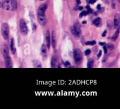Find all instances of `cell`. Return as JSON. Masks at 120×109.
Masks as SVG:
<instances>
[{"label": "cell", "instance_id": "cell-5", "mask_svg": "<svg viewBox=\"0 0 120 109\" xmlns=\"http://www.w3.org/2000/svg\"><path fill=\"white\" fill-rule=\"evenodd\" d=\"M1 52L4 58L9 56V48H8V46L7 43H3V44L1 45Z\"/></svg>", "mask_w": 120, "mask_h": 109}, {"label": "cell", "instance_id": "cell-7", "mask_svg": "<svg viewBox=\"0 0 120 109\" xmlns=\"http://www.w3.org/2000/svg\"><path fill=\"white\" fill-rule=\"evenodd\" d=\"M38 22L39 23V24L43 26H45L46 25L47 19L45 15H38Z\"/></svg>", "mask_w": 120, "mask_h": 109}, {"label": "cell", "instance_id": "cell-28", "mask_svg": "<svg viewBox=\"0 0 120 109\" xmlns=\"http://www.w3.org/2000/svg\"><path fill=\"white\" fill-rule=\"evenodd\" d=\"M106 34H107V30H105L104 32H103V34H102V36H103V37H105V36H106Z\"/></svg>", "mask_w": 120, "mask_h": 109}, {"label": "cell", "instance_id": "cell-39", "mask_svg": "<svg viewBox=\"0 0 120 109\" xmlns=\"http://www.w3.org/2000/svg\"><path fill=\"white\" fill-rule=\"evenodd\" d=\"M87 1H89V0H87Z\"/></svg>", "mask_w": 120, "mask_h": 109}, {"label": "cell", "instance_id": "cell-23", "mask_svg": "<svg viewBox=\"0 0 120 109\" xmlns=\"http://www.w3.org/2000/svg\"><path fill=\"white\" fill-rule=\"evenodd\" d=\"M87 14H88L87 12L86 11H84L82 12H81L80 14L79 17L80 18H82V17H83V16H85V15H87Z\"/></svg>", "mask_w": 120, "mask_h": 109}, {"label": "cell", "instance_id": "cell-38", "mask_svg": "<svg viewBox=\"0 0 120 109\" xmlns=\"http://www.w3.org/2000/svg\"><path fill=\"white\" fill-rule=\"evenodd\" d=\"M41 1H43V0H41Z\"/></svg>", "mask_w": 120, "mask_h": 109}, {"label": "cell", "instance_id": "cell-6", "mask_svg": "<svg viewBox=\"0 0 120 109\" xmlns=\"http://www.w3.org/2000/svg\"><path fill=\"white\" fill-rule=\"evenodd\" d=\"M47 7L48 6H47L46 4H43L41 5L38 9V15H45V11L47 9Z\"/></svg>", "mask_w": 120, "mask_h": 109}, {"label": "cell", "instance_id": "cell-25", "mask_svg": "<svg viewBox=\"0 0 120 109\" xmlns=\"http://www.w3.org/2000/svg\"><path fill=\"white\" fill-rule=\"evenodd\" d=\"M103 46H103V49H104V53H105L106 54L107 53V48L106 45H105V44H104Z\"/></svg>", "mask_w": 120, "mask_h": 109}, {"label": "cell", "instance_id": "cell-33", "mask_svg": "<svg viewBox=\"0 0 120 109\" xmlns=\"http://www.w3.org/2000/svg\"><path fill=\"white\" fill-rule=\"evenodd\" d=\"M97 9H100V8H101V5H100V4H98V5H97Z\"/></svg>", "mask_w": 120, "mask_h": 109}, {"label": "cell", "instance_id": "cell-22", "mask_svg": "<svg viewBox=\"0 0 120 109\" xmlns=\"http://www.w3.org/2000/svg\"><path fill=\"white\" fill-rule=\"evenodd\" d=\"M96 43V42L95 41H87L86 42V45H94Z\"/></svg>", "mask_w": 120, "mask_h": 109}, {"label": "cell", "instance_id": "cell-32", "mask_svg": "<svg viewBox=\"0 0 120 109\" xmlns=\"http://www.w3.org/2000/svg\"><path fill=\"white\" fill-rule=\"evenodd\" d=\"M76 2H77V4H80L81 3L80 0H76Z\"/></svg>", "mask_w": 120, "mask_h": 109}, {"label": "cell", "instance_id": "cell-36", "mask_svg": "<svg viewBox=\"0 0 120 109\" xmlns=\"http://www.w3.org/2000/svg\"><path fill=\"white\" fill-rule=\"evenodd\" d=\"M2 1H0V8H1V7H2Z\"/></svg>", "mask_w": 120, "mask_h": 109}, {"label": "cell", "instance_id": "cell-16", "mask_svg": "<svg viewBox=\"0 0 120 109\" xmlns=\"http://www.w3.org/2000/svg\"><path fill=\"white\" fill-rule=\"evenodd\" d=\"M92 22L94 25H95L97 26H98L101 24V20L100 18H97L94 19Z\"/></svg>", "mask_w": 120, "mask_h": 109}, {"label": "cell", "instance_id": "cell-12", "mask_svg": "<svg viewBox=\"0 0 120 109\" xmlns=\"http://www.w3.org/2000/svg\"><path fill=\"white\" fill-rule=\"evenodd\" d=\"M10 49L11 51L12 55H14L16 52V48L15 46V42H14V39L12 38L11 39V42H10Z\"/></svg>", "mask_w": 120, "mask_h": 109}, {"label": "cell", "instance_id": "cell-30", "mask_svg": "<svg viewBox=\"0 0 120 109\" xmlns=\"http://www.w3.org/2000/svg\"><path fill=\"white\" fill-rule=\"evenodd\" d=\"M32 27H33V30H36V24H35V23H33Z\"/></svg>", "mask_w": 120, "mask_h": 109}, {"label": "cell", "instance_id": "cell-21", "mask_svg": "<svg viewBox=\"0 0 120 109\" xmlns=\"http://www.w3.org/2000/svg\"><path fill=\"white\" fill-rule=\"evenodd\" d=\"M106 46H107V48H108L109 49H110V50H113L114 48V45L111 43H108V44Z\"/></svg>", "mask_w": 120, "mask_h": 109}, {"label": "cell", "instance_id": "cell-24", "mask_svg": "<svg viewBox=\"0 0 120 109\" xmlns=\"http://www.w3.org/2000/svg\"><path fill=\"white\" fill-rule=\"evenodd\" d=\"M90 53H91V50L89 49H87V50H86L85 52H84V53H85V55H86V56H87V55H90Z\"/></svg>", "mask_w": 120, "mask_h": 109}, {"label": "cell", "instance_id": "cell-18", "mask_svg": "<svg viewBox=\"0 0 120 109\" xmlns=\"http://www.w3.org/2000/svg\"><path fill=\"white\" fill-rule=\"evenodd\" d=\"M119 33H120V27H118V28H117V31H116V32L115 33L114 35L112 36V38H111L112 41H115L117 38H118V36H119Z\"/></svg>", "mask_w": 120, "mask_h": 109}, {"label": "cell", "instance_id": "cell-31", "mask_svg": "<svg viewBox=\"0 0 120 109\" xmlns=\"http://www.w3.org/2000/svg\"><path fill=\"white\" fill-rule=\"evenodd\" d=\"M112 8H113V9H115V8H116V4H112Z\"/></svg>", "mask_w": 120, "mask_h": 109}, {"label": "cell", "instance_id": "cell-8", "mask_svg": "<svg viewBox=\"0 0 120 109\" xmlns=\"http://www.w3.org/2000/svg\"><path fill=\"white\" fill-rule=\"evenodd\" d=\"M4 9L5 10L9 11L11 9V0H4L2 1V5Z\"/></svg>", "mask_w": 120, "mask_h": 109}, {"label": "cell", "instance_id": "cell-14", "mask_svg": "<svg viewBox=\"0 0 120 109\" xmlns=\"http://www.w3.org/2000/svg\"><path fill=\"white\" fill-rule=\"evenodd\" d=\"M11 10L14 11L16 10L18 8L17 0H11Z\"/></svg>", "mask_w": 120, "mask_h": 109}, {"label": "cell", "instance_id": "cell-26", "mask_svg": "<svg viewBox=\"0 0 120 109\" xmlns=\"http://www.w3.org/2000/svg\"><path fill=\"white\" fill-rule=\"evenodd\" d=\"M70 63H69L68 61L64 62V66H65V67H69V66H70Z\"/></svg>", "mask_w": 120, "mask_h": 109}, {"label": "cell", "instance_id": "cell-1", "mask_svg": "<svg viewBox=\"0 0 120 109\" xmlns=\"http://www.w3.org/2000/svg\"><path fill=\"white\" fill-rule=\"evenodd\" d=\"M1 34L3 38L5 40H8L9 35V28L8 23L4 22L1 25Z\"/></svg>", "mask_w": 120, "mask_h": 109}, {"label": "cell", "instance_id": "cell-29", "mask_svg": "<svg viewBox=\"0 0 120 109\" xmlns=\"http://www.w3.org/2000/svg\"><path fill=\"white\" fill-rule=\"evenodd\" d=\"M101 55H102L101 50H100L99 53H98V55H97V57H98V58H99V57H100L101 56Z\"/></svg>", "mask_w": 120, "mask_h": 109}, {"label": "cell", "instance_id": "cell-4", "mask_svg": "<svg viewBox=\"0 0 120 109\" xmlns=\"http://www.w3.org/2000/svg\"><path fill=\"white\" fill-rule=\"evenodd\" d=\"M72 34L75 37H79L81 35V27L79 23H76L71 28Z\"/></svg>", "mask_w": 120, "mask_h": 109}, {"label": "cell", "instance_id": "cell-2", "mask_svg": "<svg viewBox=\"0 0 120 109\" xmlns=\"http://www.w3.org/2000/svg\"><path fill=\"white\" fill-rule=\"evenodd\" d=\"M74 58L76 64H80L83 60V55L82 51L79 48H76L74 50Z\"/></svg>", "mask_w": 120, "mask_h": 109}, {"label": "cell", "instance_id": "cell-37", "mask_svg": "<svg viewBox=\"0 0 120 109\" xmlns=\"http://www.w3.org/2000/svg\"><path fill=\"white\" fill-rule=\"evenodd\" d=\"M82 23H83V24H86V21H83V22H82Z\"/></svg>", "mask_w": 120, "mask_h": 109}, {"label": "cell", "instance_id": "cell-20", "mask_svg": "<svg viewBox=\"0 0 120 109\" xmlns=\"http://www.w3.org/2000/svg\"><path fill=\"white\" fill-rule=\"evenodd\" d=\"M33 64H34V66L36 67V68H41V63H39L38 61L35 60L33 62Z\"/></svg>", "mask_w": 120, "mask_h": 109}, {"label": "cell", "instance_id": "cell-10", "mask_svg": "<svg viewBox=\"0 0 120 109\" xmlns=\"http://www.w3.org/2000/svg\"><path fill=\"white\" fill-rule=\"evenodd\" d=\"M5 65L7 68H12V62L11 58L10 56L5 57Z\"/></svg>", "mask_w": 120, "mask_h": 109}, {"label": "cell", "instance_id": "cell-15", "mask_svg": "<svg viewBox=\"0 0 120 109\" xmlns=\"http://www.w3.org/2000/svg\"><path fill=\"white\" fill-rule=\"evenodd\" d=\"M41 53H42V55H43V56H46L47 55V49H46V46H45V45L42 44V46H41Z\"/></svg>", "mask_w": 120, "mask_h": 109}, {"label": "cell", "instance_id": "cell-19", "mask_svg": "<svg viewBox=\"0 0 120 109\" xmlns=\"http://www.w3.org/2000/svg\"><path fill=\"white\" fill-rule=\"evenodd\" d=\"M94 65V60L93 59H90L87 62V68H91Z\"/></svg>", "mask_w": 120, "mask_h": 109}, {"label": "cell", "instance_id": "cell-35", "mask_svg": "<svg viewBox=\"0 0 120 109\" xmlns=\"http://www.w3.org/2000/svg\"><path fill=\"white\" fill-rule=\"evenodd\" d=\"M78 8H79V10H82V9H83V7H79Z\"/></svg>", "mask_w": 120, "mask_h": 109}, {"label": "cell", "instance_id": "cell-3", "mask_svg": "<svg viewBox=\"0 0 120 109\" xmlns=\"http://www.w3.org/2000/svg\"><path fill=\"white\" fill-rule=\"evenodd\" d=\"M19 29L21 33L23 35L25 36V35H26L28 34V26H27L25 21L23 19H21L19 21Z\"/></svg>", "mask_w": 120, "mask_h": 109}, {"label": "cell", "instance_id": "cell-11", "mask_svg": "<svg viewBox=\"0 0 120 109\" xmlns=\"http://www.w3.org/2000/svg\"><path fill=\"white\" fill-rule=\"evenodd\" d=\"M120 23V16L119 14H117L115 16L114 19V27L115 29H117L119 27Z\"/></svg>", "mask_w": 120, "mask_h": 109}, {"label": "cell", "instance_id": "cell-27", "mask_svg": "<svg viewBox=\"0 0 120 109\" xmlns=\"http://www.w3.org/2000/svg\"><path fill=\"white\" fill-rule=\"evenodd\" d=\"M88 2H89V3L93 4H94L96 2V0H89Z\"/></svg>", "mask_w": 120, "mask_h": 109}, {"label": "cell", "instance_id": "cell-9", "mask_svg": "<svg viewBox=\"0 0 120 109\" xmlns=\"http://www.w3.org/2000/svg\"><path fill=\"white\" fill-rule=\"evenodd\" d=\"M46 46L48 49H50V44H51V36H50L49 30H47L46 33Z\"/></svg>", "mask_w": 120, "mask_h": 109}, {"label": "cell", "instance_id": "cell-17", "mask_svg": "<svg viewBox=\"0 0 120 109\" xmlns=\"http://www.w3.org/2000/svg\"><path fill=\"white\" fill-rule=\"evenodd\" d=\"M57 56H56V55L53 56L51 60V66L52 67V68H54V67L56 66V63H57Z\"/></svg>", "mask_w": 120, "mask_h": 109}, {"label": "cell", "instance_id": "cell-13", "mask_svg": "<svg viewBox=\"0 0 120 109\" xmlns=\"http://www.w3.org/2000/svg\"><path fill=\"white\" fill-rule=\"evenodd\" d=\"M51 43L52 45L53 48H55L56 45V34L54 30L52 31V37H51Z\"/></svg>", "mask_w": 120, "mask_h": 109}, {"label": "cell", "instance_id": "cell-34", "mask_svg": "<svg viewBox=\"0 0 120 109\" xmlns=\"http://www.w3.org/2000/svg\"><path fill=\"white\" fill-rule=\"evenodd\" d=\"M104 44H105V43H104V42H99V45H100L101 46H103Z\"/></svg>", "mask_w": 120, "mask_h": 109}]
</instances>
